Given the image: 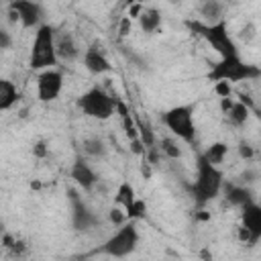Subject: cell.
<instances>
[{
    "label": "cell",
    "mask_w": 261,
    "mask_h": 261,
    "mask_svg": "<svg viewBox=\"0 0 261 261\" xmlns=\"http://www.w3.org/2000/svg\"><path fill=\"white\" fill-rule=\"evenodd\" d=\"M163 124L171 130L173 137L188 145H196V124H194V104L171 106L161 112Z\"/></svg>",
    "instance_id": "cell-5"
},
{
    "label": "cell",
    "mask_w": 261,
    "mask_h": 261,
    "mask_svg": "<svg viewBox=\"0 0 261 261\" xmlns=\"http://www.w3.org/2000/svg\"><path fill=\"white\" fill-rule=\"evenodd\" d=\"M169 2H171V4H181L184 0H169Z\"/></svg>",
    "instance_id": "cell-35"
},
{
    "label": "cell",
    "mask_w": 261,
    "mask_h": 261,
    "mask_svg": "<svg viewBox=\"0 0 261 261\" xmlns=\"http://www.w3.org/2000/svg\"><path fill=\"white\" fill-rule=\"evenodd\" d=\"M18 88L8 77H0V112L10 110L18 102Z\"/></svg>",
    "instance_id": "cell-16"
},
{
    "label": "cell",
    "mask_w": 261,
    "mask_h": 261,
    "mask_svg": "<svg viewBox=\"0 0 261 261\" xmlns=\"http://www.w3.org/2000/svg\"><path fill=\"white\" fill-rule=\"evenodd\" d=\"M224 184V175L218 169V165L204 159L202 153L196 155V179L192 184V198L198 206H204L218 198L220 188Z\"/></svg>",
    "instance_id": "cell-1"
},
{
    "label": "cell",
    "mask_w": 261,
    "mask_h": 261,
    "mask_svg": "<svg viewBox=\"0 0 261 261\" xmlns=\"http://www.w3.org/2000/svg\"><path fill=\"white\" fill-rule=\"evenodd\" d=\"M139 245V228L137 220H126L118 226V230L106 239V243L96 253H106L110 257H126Z\"/></svg>",
    "instance_id": "cell-6"
},
{
    "label": "cell",
    "mask_w": 261,
    "mask_h": 261,
    "mask_svg": "<svg viewBox=\"0 0 261 261\" xmlns=\"http://www.w3.org/2000/svg\"><path fill=\"white\" fill-rule=\"evenodd\" d=\"M133 118H135V126H137V133H139V139L141 143L145 145V149H155V133H153V126L149 120L141 118L137 112H133Z\"/></svg>",
    "instance_id": "cell-19"
},
{
    "label": "cell",
    "mask_w": 261,
    "mask_h": 261,
    "mask_svg": "<svg viewBox=\"0 0 261 261\" xmlns=\"http://www.w3.org/2000/svg\"><path fill=\"white\" fill-rule=\"evenodd\" d=\"M67 194H69V206H71V226L77 232H86L96 224H100V218L96 216V212L88 208V204L82 200V196L75 190H69Z\"/></svg>",
    "instance_id": "cell-9"
},
{
    "label": "cell",
    "mask_w": 261,
    "mask_h": 261,
    "mask_svg": "<svg viewBox=\"0 0 261 261\" xmlns=\"http://www.w3.org/2000/svg\"><path fill=\"white\" fill-rule=\"evenodd\" d=\"M239 155H241V159H251V157L255 155V149L251 147V143L241 141V143H239Z\"/></svg>",
    "instance_id": "cell-27"
},
{
    "label": "cell",
    "mask_w": 261,
    "mask_h": 261,
    "mask_svg": "<svg viewBox=\"0 0 261 261\" xmlns=\"http://www.w3.org/2000/svg\"><path fill=\"white\" fill-rule=\"evenodd\" d=\"M141 10H143V4H139V2H133V4H128V18H139V14H141Z\"/></svg>",
    "instance_id": "cell-29"
},
{
    "label": "cell",
    "mask_w": 261,
    "mask_h": 261,
    "mask_svg": "<svg viewBox=\"0 0 261 261\" xmlns=\"http://www.w3.org/2000/svg\"><path fill=\"white\" fill-rule=\"evenodd\" d=\"M145 212H147V204H145L141 198H135V202H133L128 208H124L126 220H139V218L145 216Z\"/></svg>",
    "instance_id": "cell-24"
},
{
    "label": "cell",
    "mask_w": 261,
    "mask_h": 261,
    "mask_svg": "<svg viewBox=\"0 0 261 261\" xmlns=\"http://www.w3.org/2000/svg\"><path fill=\"white\" fill-rule=\"evenodd\" d=\"M135 2H139V4H143V2H145V0H135Z\"/></svg>",
    "instance_id": "cell-36"
},
{
    "label": "cell",
    "mask_w": 261,
    "mask_h": 261,
    "mask_svg": "<svg viewBox=\"0 0 261 261\" xmlns=\"http://www.w3.org/2000/svg\"><path fill=\"white\" fill-rule=\"evenodd\" d=\"M220 2H234V0H220Z\"/></svg>",
    "instance_id": "cell-37"
},
{
    "label": "cell",
    "mask_w": 261,
    "mask_h": 261,
    "mask_svg": "<svg viewBox=\"0 0 261 261\" xmlns=\"http://www.w3.org/2000/svg\"><path fill=\"white\" fill-rule=\"evenodd\" d=\"M139 27L147 35L157 33L159 27H161V12L157 8H153V6L151 8H143L141 14H139Z\"/></svg>",
    "instance_id": "cell-17"
},
{
    "label": "cell",
    "mask_w": 261,
    "mask_h": 261,
    "mask_svg": "<svg viewBox=\"0 0 261 261\" xmlns=\"http://www.w3.org/2000/svg\"><path fill=\"white\" fill-rule=\"evenodd\" d=\"M8 16L12 22L18 20L24 29H37L39 24H43V8L37 0H10Z\"/></svg>",
    "instance_id": "cell-8"
},
{
    "label": "cell",
    "mask_w": 261,
    "mask_h": 261,
    "mask_svg": "<svg viewBox=\"0 0 261 261\" xmlns=\"http://www.w3.org/2000/svg\"><path fill=\"white\" fill-rule=\"evenodd\" d=\"M226 153H228V145H226V143H222V141H218V143L208 145V147H206V151H204L202 155H204V159H208L210 163L220 165V163L224 161Z\"/></svg>",
    "instance_id": "cell-21"
},
{
    "label": "cell",
    "mask_w": 261,
    "mask_h": 261,
    "mask_svg": "<svg viewBox=\"0 0 261 261\" xmlns=\"http://www.w3.org/2000/svg\"><path fill=\"white\" fill-rule=\"evenodd\" d=\"M82 149L90 157H104L106 155V145H104V141L100 137H88V139H84Z\"/></svg>",
    "instance_id": "cell-23"
},
{
    "label": "cell",
    "mask_w": 261,
    "mask_h": 261,
    "mask_svg": "<svg viewBox=\"0 0 261 261\" xmlns=\"http://www.w3.org/2000/svg\"><path fill=\"white\" fill-rule=\"evenodd\" d=\"M69 175L75 181V186L82 188L84 192H92L96 188V184L100 181V177L96 175V171L92 169V165L84 157H75V161L69 169Z\"/></svg>",
    "instance_id": "cell-12"
},
{
    "label": "cell",
    "mask_w": 261,
    "mask_h": 261,
    "mask_svg": "<svg viewBox=\"0 0 261 261\" xmlns=\"http://www.w3.org/2000/svg\"><path fill=\"white\" fill-rule=\"evenodd\" d=\"M220 192H224V198L228 200V204L232 206H245L249 202H255V196L251 192L249 186L245 184H239V181H228V184H222Z\"/></svg>",
    "instance_id": "cell-15"
},
{
    "label": "cell",
    "mask_w": 261,
    "mask_h": 261,
    "mask_svg": "<svg viewBox=\"0 0 261 261\" xmlns=\"http://www.w3.org/2000/svg\"><path fill=\"white\" fill-rule=\"evenodd\" d=\"M249 112H251V110H249L243 102L234 100L232 106H230L228 112H226V120H228L232 126H243V124L247 122V118H249Z\"/></svg>",
    "instance_id": "cell-20"
},
{
    "label": "cell",
    "mask_w": 261,
    "mask_h": 261,
    "mask_svg": "<svg viewBox=\"0 0 261 261\" xmlns=\"http://www.w3.org/2000/svg\"><path fill=\"white\" fill-rule=\"evenodd\" d=\"M161 151H163L167 157H171V159L181 157V149L177 147V143H175L173 139H163V141H161Z\"/></svg>",
    "instance_id": "cell-25"
},
{
    "label": "cell",
    "mask_w": 261,
    "mask_h": 261,
    "mask_svg": "<svg viewBox=\"0 0 261 261\" xmlns=\"http://www.w3.org/2000/svg\"><path fill=\"white\" fill-rule=\"evenodd\" d=\"M232 102H234V100H232L230 96H226V98H220V110H222V114H226V112H228V108L232 106Z\"/></svg>",
    "instance_id": "cell-34"
},
{
    "label": "cell",
    "mask_w": 261,
    "mask_h": 261,
    "mask_svg": "<svg viewBox=\"0 0 261 261\" xmlns=\"http://www.w3.org/2000/svg\"><path fill=\"white\" fill-rule=\"evenodd\" d=\"M33 155H35V157H45V155H47V145H45L43 141H39V143L33 147Z\"/></svg>",
    "instance_id": "cell-31"
},
{
    "label": "cell",
    "mask_w": 261,
    "mask_h": 261,
    "mask_svg": "<svg viewBox=\"0 0 261 261\" xmlns=\"http://www.w3.org/2000/svg\"><path fill=\"white\" fill-rule=\"evenodd\" d=\"M261 75V69L253 63H247L241 59V55H230V57H220L214 65H210L206 77L210 82H228V84H239V82H249L257 80Z\"/></svg>",
    "instance_id": "cell-3"
},
{
    "label": "cell",
    "mask_w": 261,
    "mask_h": 261,
    "mask_svg": "<svg viewBox=\"0 0 261 261\" xmlns=\"http://www.w3.org/2000/svg\"><path fill=\"white\" fill-rule=\"evenodd\" d=\"M222 14H224V2H220V0H202V4H200V16L204 18L202 22L222 20Z\"/></svg>",
    "instance_id": "cell-18"
},
{
    "label": "cell",
    "mask_w": 261,
    "mask_h": 261,
    "mask_svg": "<svg viewBox=\"0 0 261 261\" xmlns=\"http://www.w3.org/2000/svg\"><path fill=\"white\" fill-rule=\"evenodd\" d=\"M55 53L59 61H75L80 57V47L69 31H55Z\"/></svg>",
    "instance_id": "cell-14"
},
{
    "label": "cell",
    "mask_w": 261,
    "mask_h": 261,
    "mask_svg": "<svg viewBox=\"0 0 261 261\" xmlns=\"http://www.w3.org/2000/svg\"><path fill=\"white\" fill-rule=\"evenodd\" d=\"M241 228L249 234V245L261 239V206L257 202L241 206Z\"/></svg>",
    "instance_id": "cell-11"
},
{
    "label": "cell",
    "mask_w": 261,
    "mask_h": 261,
    "mask_svg": "<svg viewBox=\"0 0 261 261\" xmlns=\"http://www.w3.org/2000/svg\"><path fill=\"white\" fill-rule=\"evenodd\" d=\"M186 27L200 39H204L220 57H230L239 55V47L228 33L226 20H216V22H202V20H186Z\"/></svg>",
    "instance_id": "cell-2"
},
{
    "label": "cell",
    "mask_w": 261,
    "mask_h": 261,
    "mask_svg": "<svg viewBox=\"0 0 261 261\" xmlns=\"http://www.w3.org/2000/svg\"><path fill=\"white\" fill-rule=\"evenodd\" d=\"M114 100L116 98H112L106 90H102L100 86H94L88 92H84L75 104L86 116L96 120H108L114 114Z\"/></svg>",
    "instance_id": "cell-7"
},
{
    "label": "cell",
    "mask_w": 261,
    "mask_h": 261,
    "mask_svg": "<svg viewBox=\"0 0 261 261\" xmlns=\"http://www.w3.org/2000/svg\"><path fill=\"white\" fill-rule=\"evenodd\" d=\"M120 37H126L128 33H130V18L128 16H122V20H120Z\"/></svg>",
    "instance_id": "cell-30"
},
{
    "label": "cell",
    "mask_w": 261,
    "mask_h": 261,
    "mask_svg": "<svg viewBox=\"0 0 261 261\" xmlns=\"http://www.w3.org/2000/svg\"><path fill=\"white\" fill-rule=\"evenodd\" d=\"M57 53H55V29L51 24H39L35 29L31 53H29V67L35 71H43L57 65Z\"/></svg>",
    "instance_id": "cell-4"
},
{
    "label": "cell",
    "mask_w": 261,
    "mask_h": 261,
    "mask_svg": "<svg viewBox=\"0 0 261 261\" xmlns=\"http://www.w3.org/2000/svg\"><path fill=\"white\" fill-rule=\"evenodd\" d=\"M214 92L220 96V98H226V96H230V84L228 82H214Z\"/></svg>",
    "instance_id": "cell-28"
},
{
    "label": "cell",
    "mask_w": 261,
    "mask_h": 261,
    "mask_svg": "<svg viewBox=\"0 0 261 261\" xmlns=\"http://www.w3.org/2000/svg\"><path fill=\"white\" fill-rule=\"evenodd\" d=\"M108 218H110V222L116 224V226H120L122 222H126V214H124V210H120V208H112V210L108 212Z\"/></svg>",
    "instance_id": "cell-26"
},
{
    "label": "cell",
    "mask_w": 261,
    "mask_h": 261,
    "mask_svg": "<svg viewBox=\"0 0 261 261\" xmlns=\"http://www.w3.org/2000/svg\"><path fill=\"white\" fill-rule=\"evenodd\" d=\"M63 88V73L55 67L43 69L37 77V98L41 102H53Z\"/></svg>",
    "instance_id": "cell-10"
},
{
    "label": "cell",
    "mask_w": 261,
    "mask_h": 261,
    "mask_svg": "<svg viewBox=\"0 0 261 261\" xmlns=\"http://www.w3.org/2000/svg\"><path fill=\"white\" fill-rule=\"evenodd\" d=\"M135 198H137V194H135V188L130 186V181H122V184L116 188L114 202H116V204H120V206H122V210H124V208H128V206L135 202Z\"/></svg>",
    "instance_id": "cell-22"
},
{
    "label": "cell",
    "mask_w": 261,
    "mask_h": 261,
    "mask_svg": "<svg viewBox=\"0 0 261 261\" xmlns=\"http://www.w3.org/2000/svg\"><path fill=\"white\" fill-rule=\"evenodd\" d=\"M10 43H12L10 35H8L6 31H2V29H0V49H8V47H10Z\"/></svg>",
    "instance_id": "cell-32"
},
{
    "label": "cell",
    "mask_w": 261,
    "mask_h": 261,
    "mask_svg": "<svg viewBox=\"0 0 261 261\" xmlns=\"http://www.w3.org/2000/svg\"><path fill=\"white\" fill-rule=\"evenodd\" d=\"M255 177H257V173L249 169V171H245V173L241 175V181H239V184H245V186H249L251 181H255Z\"/></svg>",
    "instance_id": "cell-33"
},
{
    "label": "cell",
    "mask_w": 261,
    "mask_h": 261,
    "mask_svg": "<svg viewBox=\"0 0 261 261\" xmlns=\"http://www.w3.org/2000/svg\"><path fill=\"white\" fill-rule=\"evenodd\" d=\"M82 61H84V67H86L90 73H94V75H102V73H110V71H112V65H110L108 57L104 55V51L100 49V45L88 47V49L84 51Z\"/></svg>",
    "instance_id": "cell-13"
}]
</instances>
